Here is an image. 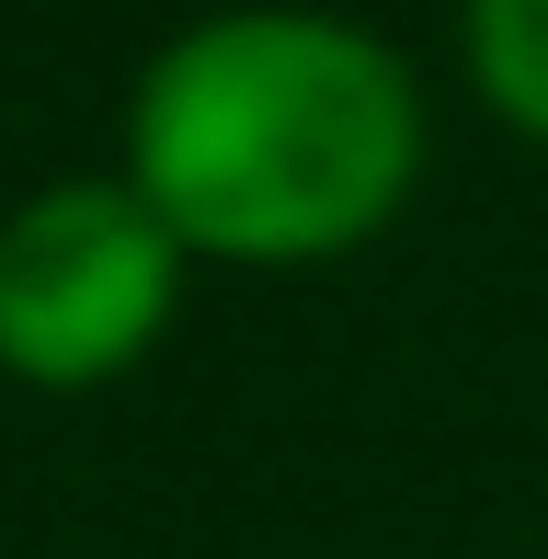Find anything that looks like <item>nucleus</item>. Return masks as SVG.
<instances>
[{"mask_svg": "<svg viewBox=\"0 0 548 559\" xmlns=\"http://www.w3.org/2000/svg\"><path fill=\"white\" fill-rule=\"evenodd\" d=\"M468 46L503 115L548 126V0H468Z\"/></svg>", "mask_w": 548, "mask_h": 559, "instance_id": "obj_3", "label": "nucleus"}, {"mask_svg": "<svg viewBox=\"0 0 548 559\" xmlns=\"http://www.w3.org/2000/svg\"><path fill=\"white\" fill-rule=\"evenodd\" d=\"M412 81L355 23L229 12L183 35L138 92V194L206 251H332L378 228L412 183Z\"/></svg>", "mask_w": 548, "mask_h": 559, "instance_id": "obj_1", "label": "nucleus"}, {"mask_svg": "<svg viewBox=\"0 0 548 559\" xmlns=\"http://www.w3.org/2000/svg\"><path fill=\"white\" fill-rule=\"evenodd\" d=\"M171 309V228L148 194L58 183L0 228V354L23 377H115Z\"/></svg>", "mask_w": 548, "mask_h": 559, "instance_id": "obj_2", "label": "nucleus"}]
</instances>
